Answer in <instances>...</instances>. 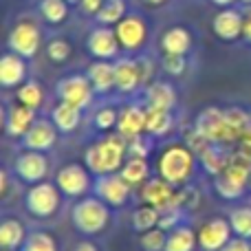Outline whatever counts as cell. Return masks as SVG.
<instances>
[{
  "label": "cell",
  "mask_w": 251,
  "mask_h": 251,
  "mask_svg": "<svg viewBox=\"0 0 251 251\" xmlns=\"http://www.w3.org/2000/svg\"><path fill=\"white\" fill-rule=\"evenodd\" d=\"M126 156H128V139H124L122 134H106L86 148L84 165L91 170L93 176L117 174L122 172Z\"/></svg>",
  "instance_id": "1"
},
{
  "label": "cell",
  "mask_w": 251,
  "mask_h": 251,
  "mask_svg": "<svg viewBox=\"0 0 251 251\" xmlns=\"http://www.w3.org/2000/svg\"><path fill=\"white\" fill-rule=\"evenodd\" d=\"M196 163H199V156L185 143H170L161 150L159 161H156V172L170 185L183 187L190 185V181L194 178Z\"/></svg>",
  "instance_id": "2"
},
{
  "label": "cell",
  "mask_w": 251,
  "mask_h": 251,
  "mask_svg": "<svg viewBox=\"0 0 251 251\" xmlns=\"http://www.w3.org/2000/svg\"><path fill=\"white\" fill-rule=\"evenodd\" d=\"M71 221L75 229L84 236H97L108 227L110 207L97 196H84L71 209Z\"/></svg>",
  "instance_id": "3"
},
{
  "label": "cell",
  "mask_w": 251,
  "mask_h": 251,
  "mask_svg": "<svg viewBox=\"0 0 251 251\" xmlns=\"http://www.w3.org/2000/svg\"><path fill=\"white\" fill-rule=\"evenodd\" d=\"M62 192L55 183L40 181L35 185H29L25 192V209L38 221H47L53 218L62 207Z\"/></svg>",
  "instance_id": "4"
},
{
  "label": "cell",
  "mask_w": 251,
  "mask_h": 251,
  "mask_svg": "<svg viewBox=\"0 0 251 251\" xmlns=\"http://www.w3.org/2000/svg\"><path fill=\"white\" fill-rule=\"evenodd\" d=\"M194 128L199 130L201 134H205L212 143H221V146L238 143V132L231 128L229 119H227V113L223 108H216V106L205 108L203 113L196 117Z\"/></svg>",
  "instance_id": "5"
},
{
  "label": "cell",
  "mask_w": 251,
  "mask_h": 251,
  "mask_svg": "<svg viewBox=\"0 0 251 251\" xmlns=\"http://www.w3.org/2000/svg\"><path fill=\"white\" fill-rule=\"evenodd\" d=\"M55 185L60 187V192L64 196H69V199H84V196L93 190L95 181H93V174L86 165L66 163L57 170Z\"/></svg>",
  "instance_id": "6"
},
{
  "label": "cell",
  "mask_w": 251,
  "mask_h": 251,
  "mask_svg": "<svg viewBox=\"0 0 251 251\" xmlns=\"http://www.w3.org/2000/svg\"><path fill=\"white\" fill-rule=\"evenodd\" d=\"M55 95L60 101H66V104H73V106H77V108L86 110L93 106V100H95L97 93H95V88H93L88 75L73 73L57 82Z\"/></svg>",
  "instance_id": "7"
},
{
  "label": "cell",
  "mask_w": 251,
  "mask_h": 251,
  "mask_svg": "<svg viewBox=\"0 0 251 251\" xmlns=\"http://www.w3.org/2000/svg\"><path fill=\"white\" fill-rule=\"evenodd\" d=\"M40 44H42V31L33 20H20L7 35V49L22 55L25 60L35 57Z\"/></svg>",
  "instance_id": "8"
},
{
  "label": "cell",
  "mask_w": 251,
  "mask_h": 251,
  "mask_svg": "<svg viewBox=\"0 0 251 251\" xmlns=\"http://www.w3.org/2000/svg\"><path fill=\"white\" fill-rule=\"evenodd\" d=\"M93 194L100 201H104L110 209H122L128 205L130 196H132V187L122 178V174H104V176L95 178L93 185Z\"/></svg>",
  "instance_id": "9"
},
{
  "label": "cell",
  "mask_w": 251,
  "mask_h": 251,
  "mask_svg": "<svg viewBox=\"0 0 251 251\" xmlns=\"http://www.w3.org/2000/svg\"><path fill=\"white\" fill-rule=\"evenodd\" d=\"M13 172L20 178L22 183H35L44 181L49 174V159L44 152H35V150H22L20 154L13 161Z\"/></svg>",
  "instance_id": "10"
},
{
  "label": "cell",
  "mask_w": 251,
  "mask_h": 251,
  "mask_svg": "<svg viewBox=\"0 0 251 251\" xmlns=\"http://www.w3.org/2000/svg\"><path fill=\"white\" fill-rule=\"evenodd\" d=\"M115 33H117L119 44H122L124 51L134 53V51H139V49H143V44H146L148 25L141 16L128 13V16H124L122 20L115 25Z\"/></svg>",
  "instance_id": "11"
},
{
  "label": "cell",
  "mask_w": 251,
  "mask_h": 251,
  "mask_svg": "<svg viewBox=\"0 0 251 251\" xmlns=\"http://www.w3.org/2000/svg\"><path fill=\"white\" fill-rule=\"evenodd\" d=\"M86 49L95 60H110L113 62L119 57L122 44H119V38H117V33H115V29L100 25L88 33Z\"/></svg>",
  "instance_id": "12"
},
{
  "label": "cell",
  "mask_w": 251,
  "mask_h": 251,
  "mask_svg": "<svg viewBox=\"0 0 251 251\" xmlns=\"http://www.w3.org/2000/svg\"><path fill=\"white\" fill-rule=\"evenodd\" d=\"M231 238H234V229L229 218H209L199 229V247L203 251H221Z\"/></svg>",
  "instance_id": "13"
},
{
  "label": "cell",
  "mask_w": 251,
  "mask_h": 251,
  "mask_svg": "<svg viewBox=\"0 0 251 251\" xmlns=\"http://www.w3.org/2000/svg\"><path fill=\"white\" fill-rule=\"evenodd\" d=\"M57 126L51 119H35L31 130L20 139L25 150H35V152H49L55 148L57 143Z\"/></svg>",
  "instance_id": "14"
},
{
  "label": "cell",
  "mask_w": 251,
  "mask_h": 251,
  "mask_svg": "<svg viewBox=\"0 0 251 251\" xmlns=\"http://www.w3.org/2000/svg\"><path fill=\"white\" fill-rule=\"evenodd\" d=\"M139 194H141V201L146 205H152V207L156 209H168L174 205V194H176V187L170 185L165 178L161 176H152L150 181H146L141 185V190H139Z\"/></svg>",
  "instance_id": "15"
},
{
  "label": "cell",
  "mask_w": 251,
  "mask_h": 251,
  "mask_svg": "<svg viewBox=\"0 0 251 251\" xmlns=\"http://www.w3.org/2000/svg\"><path fill=\"white\" fill-rule=\"evenodd\" d=\"M243 22H245L243 13L231 9V7H225L214 16L212 31L216 33V38L223 40V42H234V40L243 38Z\"/></svg>",
  "instance_id": "16"
},
{
  "label": "cell",
  "mask_w": 251,
  "mask_h": 251,
  "mask_svg": "<svg viewBox=\"0 0 251 251\" xmlns=\"http://www.w3.org/2000/svg\"><path fill=\"white\" fill-rule=\"evenodd\" d=\"M148 122V108L141 104H126L119 108V122H117V134L124 139H132L146 132Z\"/></svg>",
  "instance_id": "17"
},
{
  "label": "cell",
  "mask_w": 251,
  "mask_h": 251,
  "mask_svg": "<svg viewBox=\"0 0 251 251\" xmlns=\"http://www.w3.org/2000/svg\"><path fill=\"white\" fill-rule=\"evenodd\" d=\"M26 82V62L13 51L2 53L0 57V84L2 88H20Z\"/></svg>",
  "instance_id": "18"
},
{
  "label": "cell",
  "mask_w": 251,
  "mask_h": 251,
  "mask_svg": "<svg viewBox=\"0 0 251 251\" xmlns=\"http://www.w3.org/2000/svg\"><path fill=\"white\" fill-rule=\"evenodd\" d=\"M115 84L122 95H132L141 88V75H139L137 57H117L115 60Z\"/></svg>",
  "instance_id": "19"
},
{
  "label": "cell",
  "mask_w": 251,
  "mask_h": 251,
  "mask_svg": "<svg viewBox=\"0 0 251 251\" xmlns=\"http://www.w3.org/2000/svg\"><path fill=\"white\" fill-rule=\"evenodd\" d=\"M35 110L29 106L22 104H13L11 108L4 113V130H7L9 137L13 139H22L26 132L31 130V126L35 124Z\"/></svg>",
  "instance_id": "20"
},
{
  "label": "cell",
  "mask_w": 251,
  "mask_h": 251,
  "mask_svg": "<svg viewBox=\"0 0 251 251\" xmlns=\"http://www.w3.org/2000/svg\"><path fill=\"white\" fill-rule=\"evenodd\" d=\"M86 75L97 95H108V93L117 91V84H115V62L95 60L86 69Z\"/></svg>",
  "instance_id": "21"
},
{
  "label": "cell",
  "mask_w": 251,
  "mask_h": 251,
  "mask_svg": "<svg viewBox=\"0 0 251 251\" xmlns=\"http://www.w3.org/2000/svg\"><path fill=\"white\" fill-rule=\"evenodd\" d=\"M146 108H154V110H174L176 108V91L170 82H156L148 84L146 86Z\"/></svg>",
  "instance_id": "22"
},
{
  "label": "cell",
  "mask_w": 251,
  "mask_h": 251,
  "mask_svg": "<svg viewBox=\"0 0 251 251\" xmlns=\"http://www.w3.org/2000/svg\"><path fill=\"white\" fill-rule=\"evenodd\" d=\"M192 49V33L185 26H170L161 35V51L163 55H187Z\"/></svg>",
  "instance_id": "23"
},
{
  "label": "cell",
  "mask_w": 251,
  "mask_h": 251,
  "mask_svg": "<svg viewBox=\"0 0 251 251\" xmlns=\"http://www.w3.org/2000/svg\"><path fill=\"white\" fill-rule=\"evenodd\" d=\"M51 122L57 126L60 132L71 134L82 124V108H77V106H73V104H66V101H60V104H55L51 110Z\"/></svg>",
  "instance_id": "24"
},
{
  "label": "cell",
  "mask_w": 251,
  "mask_h": 251,
  "mask_svg": "<svg viewBox=\"0 0 251 251\" xmlns=\"http://www.w3.org/2000/svg\"><path fill=\"white\" fill-rule=\"evenodd\" d=\"M229 154L231 152H227L225 146H221V143H212L207 150H203L199 154V163L203 165L205 172L212 174V176L216 178L225 172L227 163H229Z\"/></svg>",
  "instance_id": "25"
},
{
  "label": "cell",
  "mask_w": 251,
  "mask_h": 251,
  "mask_svg": "<svg viewBox=\"0 0 251 251\" xmlns=\"http://www.w3.org/2000/svg\"><path fill=\"white\" fill-rule=\"evenodd\" d=\"M227 181L236 183V185L249 187V178H251V159L247 154H243L240 150H234L229 154V163H227L225 172L221 174Z\"/></svg>",
  "instance_id": "26"
},
{
  "label": "cell",
  "mask_w": 251,
  "mask_h": 251,
  "mask_svg": "<svg viewBox=\"0 0 251 251\" xmlns=\"http://www.w3.org/2000/svg\"><path fill=\"white\" fill-rule=\"evenodd\" d=\"M26 229L18 218H4L0 223V247L2 251H18L22 249L26 240Z\"/></svg>",
  "instance_id": "27"
},
{
  "label": "cell",
  "mask_w": 251,
  "mask_h": 251,
  "mask_svg": "<svg viewBox=\"0 0 251 251\" xmlns=\"http://www.w3.org/2000/svg\"><path fill=\"white\" fill-rule=\"evenodd\" d=\"M196 247H199V231H194L190 225H178L168 231L165 251H194Z\"/></svg>",
  "instance_id": "28"
},
{
  "label": "cell",
  "mask_w": 251,
  "mask_h": 251,
  "mask_svg": "<svg viewBox=\"0 0 251 251\" xmlns=\"http://www.w3.org/2000/svg\"><path fill=\"white\" fill-rule=\"evenodd\" d=\"M122 178L130 187H141L146 181H150V165L148 159H139V156H128L122 168Z\"/></svg>",
  "instance_id": "29"
},
{
  "label": "cell",
  "mask_w": 251,
  "mask_h": 251,
  "mask_svg": "<svg viewBox=\"0 0 251 251\" xmlns=\"http://www.w3.org/2000/svg\"><path fill=\"white\" fill-rule=\"evenodd\" d=\"M174 130V115L172 110H154L148 108L146 132L154 139H165Z\"/></svg>",
  "instance_id": "30"
},
{
  "label": "cell",
  "mask_w": 251,
  "mask_h": 251,
  "mask_svg": "<svg viewBox=\"0 0 251 251\" xmlns=\"http://www.w3.org/2000/svg\"><path fill=\"white\" fill-rule=\"evenodd\" d=\"M159 221H161V209L143 203V205H139L132 212V216H130V227H132L137 234H146V231L159 227Z\"/></svg>",
  "instance_id": "31"
},
{
  "label": "cell",
  "mask_w": 251,
  "mask_h": 251,
  "mask_svg": "<svg viewBox=\"0 0 251 251\" xmlns=\"http://www.w3.org/2000/svg\"><path fill=\"white\" fill-rule=\"evenodd\" d=\"M16 97H18V104L29 106L33 110H38L44 104V91L40 86V82H35V79H26L16 91Z\"/></svg>",
  "instance_id": "32"
},
{
  "label": "cell",
  "mask_w": 251,
  "mask_h": 251,
  "mask_svg": "<svg viewBox=\"0 0 251 251\" xmlns=\"http://www.w3.org/2000/svg\"><path fill=\"white\" fill-rule=\"evenodd\" d=\"M38 11L49 25H62L69 18V2L66 0H40Z\"/></svg>",
  "instance_id": "33"
},
{
  "label": "cell",
  "mask_w": 251,
  "mask_h": 251,
  "mask_svg": "<svg viewBox=\"0 0 251 251\" xmlns=\"http://www.w3.org/2000/svg\"><path fill=\"white\" fill-rule=\"evenodd\" d=\"M227 218L231 223L234 236L251 240V205H238V207L231 209Z\"/></svg>",
  "instance_id": "34"
},
{
  "label": "cell",
  "mask_w": 251,
  "mask_h": 251,
  "mask_svg": "<svg viewBox=\"0 0 251 251\" xmlns=\"http://www.w3.org/2000/svg\"><path fill=\"white\" fill-rule=\"evenodd\" d=\"M126 9H128V7H126V0H106V2L101 4L100 11L95 13L97 25H104V26L117 25L124 16H128V13H126Z\"/></svg>",
  "instance_id": "35"
},
{
  "label": "cell",
  "mask_w": 251,
  "mask_h": 251,
  "mask_svg": "<svg viewBox=\"0 0 251 251\" xmlns=\"http://www.w3.org/2000/svg\"><path fill=\"white\" fill-rule=\"evenodd\" d=\"M20 251H60V245L49 231H31Z\"/></svg>",
  "instance_id": "36"
},
{
  "label": "cell",
  "mask_w": 251,
  "mask_h": 251,
  "mask_svg": "<svg viewBox=\"0 0 251 251\" xmlns=\"http://www.w3.org/2000/svg\"><path fill=\"white\" fill-rule=\"evenodd\" d=\"M201 205V192L194 185H183L176 187V194H174V207L183 209V212H192Z\"/></svg>",
  "instance_id": "37"
},
{
  "label": "cell",
  "mask_w": 251,
  "mask_h": 251,
  "mask_svg": "<svg viewBox=\"0 0 251 251\" xmlns=\"http://www.w3.org/2000/svg\"><path fill=\"white\" fill-rule=\"evenodd\" d=\"M165 243H168V231L154 227V229L139 234V247L141 251H165Z\"/></svg>",
  "instance_id": "38"
},
{
  "label": "cell",
  "mask_w": 251,
  "mask_h": 251,
  "mask_svg": "<svg viewBox=\"0 0 251 251\" xmlns=\"http://www.w3.org/2000/svg\"><path fill=\"white\" fill-rule=\"evenodd\" d=\"M119 122V110L113 106H101L97 108L95 117H93V126H95L100 132H110V130H117Z\"/></svg>",
  "instance_id": "39"
},
{
  "label": "cell",
  "mask_w": 251,
  "mask_h": 251,
  "mask_svg": "<svg viewBox=\"0 0 251 251\" xmlns=\"http://www.w3.org/2000/svg\"><path fill=\"white\" fill-rule=\"evenodd\" d=\"M214 190H216V194L221 196L223 201H238V199H243L247 187L236 185V183L227 181L225 176H216L214 178Z\"/></svg>",
  "instance_id": "40"
},
{
  "label": "cell",
  "mask_w": 251,
  "mask_h": 251,
  "mask_svg": "<svg viewBox=\"0 0 251 251\" xmlns=\"http://www.w3.org/2000/svg\"><path fill=\"white\" fill-rule=\"evenodd\" d=\"M71 53H73V47H71V42H66L64 38H53L51 42L47 44V57L51 62H55V64L66 62L71 57Z\"/></svg>",
  "instance_id": "41"
},
{
  "label": "cell",
  "mask_w": 251,
  "mask_h": 251,
  "mask_svg": "<svg viewBox=\"0 0 251 251\" xmlns=\"http://www.w3.org/2000/svg\"><path fill=\"white\" fill-rule=\"evenodd\" d=\"M152 139L148 132L139 134V137L128 139V156H139V159H148L152 152Z\"/></svg>",
  "instance_id": "42"
},
{
  "label": "cell",
  "mask_w": 251,
  "mask_h": 251,
  "mask_svg": "<svg viewBox=\"0 0 251 251\" xmlns=\"http://www.w3.org/2000/svg\"><path fill=\"white\" fill-rule=\"evenodd\" d=\"M183 143H185L187 148H190L192 152H194L196 156L201 154L203 150H207L209 146H212V141H209L205 134H201L196 128H192V130H187L185 134H183Z\"/></svg>",
  "instance_id": "43"
},
{
  "label": "cell",
  "mask_w": 251,
  "mask_h": 251,
  "mask_svg": "<svg viewBox=\"0 0 251 251\" xmlns=\"http://www.w3.org/2000/svg\"><path fill=\"white\" fill-rule=\"evenodd\" d=\"M161 66H163V71L170 77H181L187 69V57L185 55H163Z\"/></svg>",
  "instance_id": "44"
},
{
  "label": "cell",
  "mask_w": 251,
  "mask_h": 251,
  "mask_svg": "<svg viewBox=\"0 0 251 251\" xmlns=\"http://www.w3.org/2000/svg\"><path fill=\"white\" fill-rule=\"evenodd\" d=\"M181 221H183V209H178V207H168V209H163L161 212V221H159V227L161 229H165V231H172L174 227H178L181 225Z\"/></svg>",
  "instance_id": "45"
},
{
  "label": "cell",
  "mask_w": 251,
  "mask_h": 251,
  "mask_svg": "<svg viewBox=\"0 0 251 251\" xmlns=\"http://www.w3.org/2000/svg\"><path fill=\"white\" fill-rule=\"evenodd\" d=\"M137 66H139V75H141V86H148V84L154 82V62L148 55H139L137 57Z\"/></svg>",
  "instance_id": "46"
},
{
  "label": "cell",
  "mask_w": 251,
  "mask_h": 251,
  "mask_svg": "<svg viewBox=\"0 0 251 251\" xmlns=\"http://www.w3.org/2000/svg\"><path fill=\"white\" fill-rule=\"evenodd\" d=\"M221 251H251V240H247V238H238V236H234V238H231L229 243H227Z\"/></svg>",
  "instance_id": "47"
},
{
  "label": "cell",
  "mask_w": 251,
  "mask_h": 251,
  "mask_svg": "<svg viewBox=\"0 0 251 251\" xmlns=\"http://www.w3.org/2000/svg\"><path fill=\"white\" fill-rule=\"evenodd\" d=\"M104 2H106V0H82V2H79V7H82L84 13L95 16V13L101 9V4H104Z\"/></svg>",
  "instance_id": "48"
},
{
  "label": "cell",
  "mask_w": 251,
  "mask_h": 251,
  "mask_svg": "<svg viewBox=\"0 0 251 251\" xmlns=\"http://www.w3.org/2000/svg\"><path fill=\"white\" fill-rule=\"evenodd\" d=\"M243 38L245 42L251 44V11L245 13V22H243Z\"/></svg>",
  "instance_id": "49"
},
{
  "label": "cell",
  "mask_w": 251,
  "mask_h": 251,
  "mask_svg": "<svg viewBox=\"0 0 251 251\" xmlns=\"http://www.w3.org/2000/svg\"><path fill=\"white\" fill-rule=\"evenodd\" d=\"M73 251H100V249H97V245L91 243V240H79L73 247Z\"/></svg>",
  "instance_id": "50"
},
{
  "label": "cell",
  "mask_w": 251,
  "mask_h": 251,
  "mask_svg": "<svg viewBox=\"0 0 251 251\" xmlns=\"http://www.w3.org/2000/svg\"><path fill=\"white\" fill-rule=\"evenodd\" d=\"M7 187H9V176L2 170V176H0V190H2V194H7Z\"/></svg>",
  "instance_id": "51"
},
{
  "label": "cell",
  "mask_w": 251,
  "mask_h": 251,
  "mask_svg": "<svg viewBox=\"0 0 251 251\" xmlns=\"http://www.w3.org/2000/svg\"><path fill=\"white\" fill-rule=\"evenodd\" d=\"M209 2L216 4V7H221V9H225V7H231L236 0H209Z\"/></svg>",
  "instance_id": "52"
},
{
  "label": "cell",
  "mask_w": 251,
  "mask_h": 251,
  "mask_svg": "<svg viewBox=\"0 0 251 251\" xmlns=\"http://www.w3.org/2000/svg\"><path fill=\"white\" fill-rule=\"evenodd\" d=\"M146 4H150V7H161V4H165V0H143Z\"/></svg>",
  "instance_id": "53"
},
{
  "label": "cell",
  "mask_w": 251,
  "mask_h": 251,
  "mask_svg": "<svg viewBox=\"0 0 251 251\" xmlns=\"http://www.w3.org/2000/svg\"><path fill=\"white\" fill-rule=\"evenodd\" d=\"M66 2H69V4H79L82 0H66Z\"/></svg>",
  "instance_id": "54"
},
{
  "label": "cell",
  "mask_w": 251,
  "mask_h": 251,
  "mask_svg": "<svg viewBox=\"0 0 251 251\" xmlns=\"http://www.w3.org/2000/svg\"><path fill=\"white\" fill-rule=\"evenodd\" d=\"M240 2H245V4H251V0H240Z\"/></svg>",
  "instance_id": "55"
},
{
  "label": "cell",
  "mask_w": 251,
  "mask_h": 251,
  "mask_svg": "<svg viewBox=\"0 0 251 251\" xmlns=\"http://www.w3.org/2000/svg\"><path fill=\"white\" fill-rule=\"evenodd\" d=\"M249 190H251V178H249Z\"/></svg>",
  "instance_id": "56"
}]
</instances>
